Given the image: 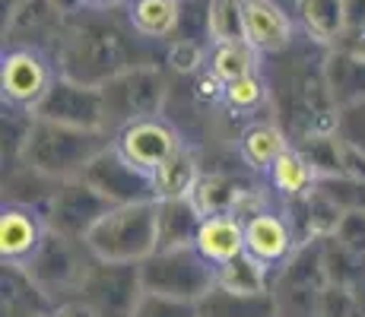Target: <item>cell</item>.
Here are the masks:
<instances>
[{
  "instance_id": "obj_1",
  "label": "cell",
  "mask_w": 365,
  "mask_h": 317,
  "mask_svg": "<svg viewBox=\"0 0 365 317\" xmlns=\"http://www.w3.org/2000/svg\"><path fill=\"white\" fill-rule=\"evenodd\" d=\"M102 150H108L102 130H86V127H70L38 118L32 124L29 137H26L23 159L29 162L32 172L67 181V178H80L83 168Z\"/></svg>"
},
{
  "instance_id": "obj_2",
  "label": "cell",
  "mask_w": 365,
  "mask_h": 317,
  "mask_svg": "<svg viewBox=\"0 0 365 317\" xmlns=\"http://www.w3.org/2000/svg\"><path fill=\"white\" fill-rule=\"evenodd\" d=\"M156 216H159V200L111 207L86 235L93 257L121 260V264H140V260H146L159 244Z\"/></svg>"
},
{
  "instance_id": "obj_3",
  "label": "cell",
  "mask_w": 365,
  "mask_h": 317,
  "mask_svg": "<svg viewBox=\"0 0 365 317\" xmlns=\"http://www.w3.org/2000/svg\"><path fill=\"white\" fill-rule=\"evenodd\" d=\"M140 276L146 292L194 305L216 286V266L194 244H181L156 248L146 260H140Z\"/></svg>"
},
{
  "instance_id": "obj_4",
  "label": "cell",
  "mask_w": 365,
  "mask_h": 317,
  "mask_svg": "<svg viewBox=\"0 0 365 317\" xmlns=\"http://www.w3.org/2000/svg\"><path fill=\"white\" fill-rule=\"evenodd\" d=\"M67 76L86 86H102L130 63V45L115 26L105 23H83L67 38Z\"/></svg>"
},
{
  "instance_id": "obj_5",
  "label": "cell",
  "mask_w": 365,
  "mask_h": 317,
  "mask_svg": "<svg viewBox=\"0 0 365 317\" xmlns=\"http://www.w3.org/2000/svg\"><path fill=\"white\" fill-rule=\"evenodd\" d=\"M54 80V63L41 51L38 45H10L4 48L0 58V93L4 102L16 111H38L45 95L51 93Z\"/></svg>"
},
{
  "instance_id": "obj_6",
  "label": "cell",
  "mask_w": 365,
  "mask_h": 317,
  "mask_svg": "<svg viewBox=\"0 0 365 317\" xmlns=\"http://www.w3.org/2000/svg\"><path fill=\"white\" fill-rule=\"evenodd\" d=\"M80 295V301H86L99 317H133V311L140 308V301L146 295L140 264L99 260L89 270Z\"/></svg>"
},
{
  "instance_id": "obj_7",
  "label": "cell",
  "mask_w": 365,
  "mask_h": 317,
  "mask_svg": "<svg viewBox=\"0 0 365 317\" xmlns=\"http://www.w3.org/2000/svg\"><path fill=\"white\" fill-rule=\"evenodd\" d=\"M89 244L80 238H67L61 232H48V238L41 241L38 254L32 257V264L26 266V273L38 283L45 295H61V292H80L86 283L89 270L86 264Z\"/></svg>"
},
{
  "instance_id": "obj_8",
  "label": "cell",
  "mask_w": 365,
  "mask_h": 317,
  "mask_svg": "<svg viewBox=\"0 0 365 317\" xmlns=\"http://www.w3.org/2000/svg\"><path fill=\"white\" fill-rule=\"evenodd\" d=\"M163 73L153 67H128L118 76H111L108 83H102V95H105V118L118 124H130L137 118L146 115H159L163 105Z\"/></svg>"
},
{
  "instance_id": "obj_9",
  "label": "cell",
  "mask_w": 365,
  "mask_h": 317,
  "mask_svg": "<svg viewBox=\"0 0 365 317\" xmlns=\"http://www.w3.org/2000/svg\"><path fill=\"white\" fill-rule=\"evenodd\" d=\"M115 203L96 190L86 178H67L64 185L54 190L51 209H48V225L67 238H80L86 241L89 229L102 219Z\"/></svg>"
},
{
  "instance_id": "obj_10",
  "label": "cell",
  "mask_w": 365,
  "mask_h": 317,
  "mask_svg": "<svg viewBox=\"0 0 365 317\" xmlns=\"http://www.w3.org/2000/svg\"><path fill=\"white\" fill-rule=\"evenodd\" d=\"M115 150L130 162L133 168L153 175L172 152L181 150V137L175 124H168L163 115H146L124 124L115 137Z\"/></svg>"
},
{
  "instance_id": "obj_11",
  "label": "cell",
  "mask_w": 365,
  "mask_h": 317,
  "mask_svg": "<svg viewBox=\"0 0 365 317\" xmlns=\"http://www.w3.org/2000/svg\"><path fill=\"white\" fill-rule=\"evenodd\" d=\"M80 178H86L96 190H102L115 207H121V203L156 200L153 178L146 172H140V168H133L115 146H111V150H102L99 156L83 168Z\"/></svg>"
},
{
  "instance_id": "obj_12",
  "label": "cell",
  "mask_w": 365,
  "mask_h": 317,
  "mask_svg": "<svg viewBox=\"0 0 365 317\" xmlns=\"http://www.w3.org/2000/svg\"><path fill=\"white\" fill-rule=\"evenodd\" d=\"M38 118L45 121H58L70 127H86V130H102L105 118V95L99 86H86L64 76L54 80L51 93L38 105Z\"/></svg>"
},
{
  "instance_id": "obj_13",
  "label": "cell",
  "mask_w": 365,
  "mask_h": 317,
  "mask_svg": "<svg viewBox=\"0 0 365 317\" xmlns=\"http://www.w3.org/2000/svg\"><path fill=\"white\" fill-rule=\"evenodd\" d=\"M51 225L29 203H4L0 209V257L6 266H29L38 254L41 241L48 238Z\"/></svg>"
},
{
  "instance_id": "obj_14",
  "label": "cell",
  "mask_w": 365,
  "mask_h": 317,
  "mask_svg": "<svg viewBox=\"0 0 365 317\" xmlns=\"http://www.w3.org/2000/svg\"><path fill=\"white\" fill-rule=\"evenodd\" d=\"M292 225L283 219L277 209H255L245 216V254L264 266V270H277L289 260L292 254Z\"/></svg>"
},
{
  "instance_id": "obj_15",
  "label": "cell",
  "mask_w": 365,
  "mask_h": 317,
  "mask_svg": "<svg viewBox=\"0 0 365 317\" xmlns=\"http://www.w3.org/2000/svg\"><path fill=\"white\" fill-rule=\"evenodd\" d=\"M245 38L261 54H283L296 38V13L277 0H242Z\"/></svg>"
},
{
  "instance_id": "obj_16",
  "label": "cell",
  "mask_w": 365,
  "mask_h": 317,
  "mask_svg": "<svg viewBox=\"0 0 365 317\" xmlns=\"http://www.w3.org/2000/svg\"><path fill=\"white\" fill-rule=\"evenodd\" d=\"M194 248L213 266H222L245 254V219L238 213H210L200 219V229L194 235Z\"/></svg>"
},
{
  "instance_id": "obj_17",
  "label": "cell",
  "mask_w": 365,
  "mask_h": 317,
  "mask_svg": "<svg viewBox=\"0 0 365 317\" xmlns=\"http://www.w3.org/2000/svg\"><path fill=\"white\" fill-rule=\"evenodd\" d=\"M292 13L314 45L334 48L349 26V0H296Z\"/></svg>"
},
{
  "instance_id": "obj_18",
  "label": "cell",
  "mask_w": 365,
  "mask_h": 317,
  "mask_svg": "<svg viewBox=\"0 0 365 317\" xmlns=\"http://www.w3.org/2000/svg\"><path fill=\"white\" fill-rule=\"evenodd\" d=\"M194 317H273V301L264 292L213 286L200 301H194Z\"/></svg>"
},
{
  "instance_id": "obj_19",
  "label": "cell",
  "mask_w": 365,
  "mask_h": 317,
  "mask_svg": "<svg viewBox=\"0 0 365 317\" xmlns=\"http://www.w3.org/2000/svg\"><path fill=\"white\" fill-rule=\"evenodd\" d=\"M128 26L140 38H168L181 26L185 0H128Z\"/></svg>"
},
{
  "instance_id": "obj_20",
  "label": "cell",
  "mask_w": 365,
  "mask_h": 317,
  "mask_svg": "<svg viewBox=\"0 0 365 317\" xmlns=\"http://www.w3.org/2000/svg\"><path fill=\"white\" fill-rule=\"evenodd\" d=\"M264 175L277 194L292 197V200L312 194L314 185H318V178H321L318 168L312 165V159H308L302 150H292V146H286V150L270 162V168H267Z\"/></svg>"
},
{
  "instance_id": "obj_21",
  "label": "cell",
  "mask_w": 365,
  "mask_h": 317,
  "mask_svg": "<svg viewBox=\"0 0 365 317\" xmlns=\"http://www.w3.org/2000/svg\"><path fill=\"white\" fill-rule=\"evenodd\" d=\"M200 219H203V213L194 207L191 197H181V200H159V216H156L159 244L156 248H181V244H194Z\"/></svg>"
},
{
  "instance_id": "obj_22",
  "label": "cell",
  "mask_w": 365,
  "mask_h": 317,
  "mask_svg": "<svg viewBox=\"0 0 365 317\" xmlns=\"http://www.w3.org/2000/svg\"><path fill=\"white\" fill-rule=\"evenodd\" d=\"M150 178H153V190H156V200H181V197L194 194V187L200 181V168H197V159L181 146Z\"/></svg>"
},
{
  "instance_id": "obj_23",
  "label": "cell",
  "mask_w": 365,
  "mask_h": 317,
  "mask_svg": "<svg viewBox=\"0 0 365 317\" xmlns=\"http://www.w3.org/2000/svg\"><path fill=\"white\" fill-rule=\"evenodd\" d=\"M210 54H207V67L210 73H216L222 83H232L245 73H255L261 51L251 45L248 38H235V41H210Z\"/></svg>"
},
{
  "instance_id": "obj_24",
  "label": "cell",
  "mask_w": 365,
  "mask_h": 317,
  "mask_svg": "<svg viewBox=\"0 0 365 317\" xmlns=\"http://www.w3.org/2000/svg\"><path fill=\"white\" fill-rule=\"evenodd\" d=\"M324 73H327V86L334 89V98H340L346 105L365 98V58H356V54L334 48Z\"/></svg>"
},
{
  "instance_id": "obj_25",
  "label": "cell",
  "mask_w": 365,
  "mask_h": 317,
  "mask_svg": "<svg viewBox=\"0 0 365 317\" xmlns=\"http://www.w3.org/2000/svg\"><path fill=\"white\" fill-rule=\"evenodd\" d=\"M286 146H289L286 143V133L279 130L277 124H251L248 130L242 133V140H238L242 159L248 162L251 168H257V172H267L270 162L277 159Z\"/></svg>"
},
{
  "instance_id": "obj_26",
  "label": "cell",
  "mask_w": 365,
  "mask_h": 317,
  "mask_svg": "<svg viewBox=\"0 0 365 317\" xmlns=\"http://www.w3.org/2000/svg\"><path fill=\"white\" fill-rule=\"evenodd\" d=\"M242 194H245V187L238 185L235 178L210 175V178H200L197 181L191 200H194V207H197L203 216H210V213H235Z\"/></svg>"
},
{
  "instance_id": "obj_27",
  "label": "cell",
  "mask_w": 365,
  "mask_h": 317,
  "mask_svg": "<svg viewBox=\"0 0 365 317\" xmlns=\"http://www.w3.org/2000/svg\"><path fill=\"white\" fill-rule=\"evenodd\" d=\"M207 38L210 41L245 38L242 0H207Z\"/></svg>"
},
{
  "instance_id": "obj_28",
  "label": "cell",
  "mask_w": 365,
  "mask_h": 317,
  "mask_svg": "<svg viewBox=\"0 0 365 317\" xmlns=\"http://www.w3.org/2000/svg\"><path fill=\"white\" fill-rule=\"evenodd\" d=\"M264 266L251 260L248 254H238L235 260L216 266V286L235 289V292H264Z\"/></svg>"
},
{
  "instance_id": "obj_29",
  "label": "cell",
  "mask_w": 365,
  "mask_h": 317,
  "mask_svg": "<svg viewBox=\"0 0 365 317\" xmlns=\"http://www.w3.org/2000/svg\"><path fill=\"white\" fill-rule=\"evenodd\" d=\"M264 98H267V83H264V76H257V70H255V73H245V76H238V80L226 83V95H222V102L229 105V111H242L245 115V111L261 108Z\"/></svg>"
},
{
  "instance_id": "obj_30",
  "label": "cell",
  "mask_w": 365,
  "mask_h": 317,
  "mask_svg": "<svg viewBox=\"0 0 365 317\" xmlns=\"http://www.w3.org/2000/svg\"><path fill=\"white\" fill-rule=\"evenodd\" d=\"M336 130H340L343 143L365 156V98L349 102L343 108V115H336Z\"/></svg>"
},
{
  "instance_id": "obj_31",
  "label": "cell",
  "mask_w": 365,
  "mask_h": 317,
  "mask_svg": "<svg viewBox=\"0 0 365 317\" xmlns=\"http://www.w3.org/2000/svg\"><path fill=\"white\" fill-rule=\"evenodd\" d=\"M334 238L343 244V248H349V251H356V254H362L365 257V207L346 209L343 219L336 222Z\"/></svg>"
},
{
  "instance_id": "obj_32",
  "label": "cell",
  "mask_w": 365,
  "mask_h": 317,
  "mask_svg": "<svg viewBox=\"0 0 365 317\" xmlns=\"http://www.w3.org/2000/svg\"><path fill=\"white\" fill-rule=\"evenodd\" d=\"M207 48L197 38H175L168 48V63H172L178 73H194L200 70V63H207Z\"/></svg>"
},
{
  "instance_id": "obj_33",
  "label": "cell",
  "mask_w": 365,
  "mask_h": 317,
  "mask_svg": "<svg viewBox=\"0 0 365 317\" xmlns=\"http://www.w3.org/2000/svg\"><path fill=\"white\" fill-rule=\"evenodd\" d=\"M133 317H187V301H175V298H165V295L146 292Z\"/></svg>"
},
{
  "instance_id": "obj_34",
  "label": "cell",
  "mask_w": 365,
  "mask_h": 317,
  "mask_svg": "<svg viewBox=\"0 0 365 317\" xmlns=\"http://www.w3.org/2000/svg\"><path fill=\"white\" fill-rule=\"evenodd\" d=\"M197 95L203 98V102H220V98L226 95V83H222L216 73H210V70H207V73L197 80Z\"/></svg>"
},
{
  "instance_id": "obj_35",
  "label": "cell",
  "mask_w": 365,
  "mask_h": 317,
  "mask_svg": "<svg viewBox=\"0 0 365 317\" xmlns=\"http://www.w3.org/2000/svg\"><path fill=\"white\" fill-rule=\"evenodd\" d=\"M51 317H99V314H96L86 301H70V305H61Z\"/></svg>"
},
{
  "instance_id": "obj_36",
  "label": "cell",
  "mask_w": 365,
  "mask_h": 317,
  "mask_svg": "<svg viewBox=\"0 0 365 317\" xmlns=\"http://www.w3.org/2000/svg\"><path fill=\"white\" fill-rule=\"evenodd\" d=\"M80 10H89V13H105V10H115V6L128 4V0H73Z\"/></svg>"
}]
</instances>
